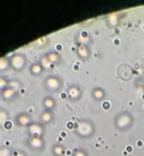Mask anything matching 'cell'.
<instances>
[{"instance_id":"obj_20","label":"cell","mask_w":144,"mask_h":156,"mask_svg":"<svg viewBox=\"0 0 144 156\" xmlns=\"http://www.w3.org/2000/svg\"><path fill=\"white\" fill-rule=\"evenodd\" d=\"M14 156H28L24 151H14Z\"/></svg>"},{"instance_id":"obj_1","label":"cell","mask_w":144,"mask_h":156,"mask_svg":"<svg viewBox=\"0 0 144 156\" xmlns=\"http://www.w3.org/2000/svg\"><path fill=\"white\" fill-rule=\"evenodd\" d=\"M75 135L82 140H89L96 133V126L93 121L90 119H79L73 125Z\"/></svg>"},{"instance_id":"obj_2","label":"cell","mask_w":144,"mask_h":156,"mask_svg":"<svg viewBox=\"0 0 144 156\" xmlns=\"http://www.w3.org/2000/svg\"><path fill=\"white\" fill-rule=\"evenodd\" d=\"M134 122H135V119L133 115L126 111L119 112L115 116L113 121L114 127L116 128V130L121 133L128 132L133 126Z\"/></svg>"},{"instance_id":"obj_14","label":"cell","mask_w":144,"mask_h":156,"mask_svg":"<svg viewBox=\"0 0 144 156\" xmlns=\"http://www.w3.org/2000/svg\"><path fill=\"white\" fill-rule=\"evenodd\" d=\"M29 73L34 76V77H38L40 76L44 71H45V68L42 66V64L40 62H36V63H32L29 66Z\"/></svg>"},{"instance_id":"obj_13","label":"cell","mask_w":144,"mask_h":156,"mask_svg":"<svg viewBox=\"0 0 144 156\" xmlns=\"http://www.w3.org/2000/svg\"><path fill=\"white\" fill-rule=\"evenodd\" d=\"M54 118H55V115H54L53 112L44 110V111L39 114L38 122H41L42 124H44V125L46 126V125H47V124H50V123L54 121Z\"/></svg>"},{"instance_id":"obj_3","label":"cell","mask_w":144,"mask_h":156,"mask_svg":"<svg viewBox=\"0 0 144 156\" xmlns=\"http://www.w3.org/2000/svg\"><path fill=\"white\" fill-rule=\"evenodd\" d=\"M43 87L49 93H58L64 87V80L58 75L49 74L43 80Z\"/></svg>"},{"instance_id":"obj_7","label":"cell","mask_w":144,"mask_h":156,"mask_svg":"<svg viewBox=\"0 0 144 156\" xmlns=\"http://www.w3.org/2000/svg\"><path fill=\"white\" fill-rule=\"evenodd\" d=\"M66 93H67L68 99L70 101L77 102L78 101H79L81 99L82 94H83V90H82V88L79 85L72 84V85H70V86H68L67 88Z\"/></svg>"},{"instance_id":"obj_12","label":"cell","mask_w":144,"mask_h":156,"mask_svg":"<svg viewBox=\"0 0 144 156\" xmlns=\"http://www.w3.org/2000/svg\"><path fill=\"white\" fill-rule=\"evenodd\" d=\"M42 105L44 110L53 112L57 108V100L52 95H47L42 100Z\"/></svg>"},{"instance_id":"obj_6","label":"cell","mask_w":144,"mask_h":156,"mask_svg":"<svg viewBox=\"0 0 144 156\" xmlns=\"http://www.w3.org/2000/svg\"><path fill=\"white\" fill-rule=\"evenodd\" d=\"M46 127L39 122H34L26 128L27 137H42L44 138Z\"/></svg>"},{"instance_id":"obj_4","label":"cell","mask_w":144,"mask_h":156,"mask_svg":"<svg viewBox=\"0 0 144 156\" xmlns=\"http://www.w3.org/2000/svg\"><path fill=\"white\" fill-rule=\"evenodd\" d=\"M9 68L16 72H22L27 65V58L24 53L16 52L8 58Z\"/></svg>"},{"instance_id":"obj_18","label":"cell","mask_w":144,"mask_h":156,"mask_svg":"<svg viewBox=\"0 0 144 156\" xmlns=\"http://www.w3.org/2000/svg\"><path fill=\"white\" fill-rule=\"evenodd\" d=\"M10 116H9V113H8V112L6 111V109H5V108H1V111H0V119H1V123L3 124V122H4V119H5V123H6V122L10 119L9 118ZM4 123V124H5Z\"/></svg>"},{"instance_id":"obj_8","label":"cell","mask_w":144,"mask_h":156,"mask_svg":"<svg viewBox=\"0 0 144 156\" xmlns=\"http://www.w3.org/2000/svg\"><path fill=\"white\" fill-rule=\"evenodd\" d=\"M15 122H16V124L17 126L27 128L29 125H31L34 122V120H33V117L30 113H28L26 112H19L16 115Z\"/></svg>"},{"instance_id":"obj_10","label":"cell","mask_w":144,"mask_h":156,"mask_svg":"<svg viewBox=\"0 0 144 156\" xmlns=\"http://www.w3.org/2000/svg\"><path fill=\"white\" fill-rule=\"evenodd\" d=\"M17 94H18V90L12 88V87H9V86L6 89L1 90V98H2V100L5 101H7V102L13 101L16 99V97L17 96Z\"/></svg>"},{"instance_id":"obj_11","label":"cell","mask_w":144,"mask_h":156,"mask_svg":"<svg viewBox=\"0 0 144 156\" xmlns=\"http://www.w3.org/2000/svg\"><path fill=\"white\" fill-rule=\"evenodd\" d=\"M91 97L96 102H102L107 97V91L102 87H94L91 90Z\"/></svg>"},{"instance_id":"obj_17","label":"cell","mask_w":144,"mask_h":156,"mask_svg":"<svg viewBox=\"0 0 144 156\" xmlns=\"http://www.w3.org/2000/svg\"><path fill=\"white\" fill-rule=\"evenodd\" d=\"M0 156H14V151L7 146H1L0 149Z\"/></svg>"},{"instance_id":"obj_19","label":"cell","mask_w":144,"mask_h":156,"mask_svg":"<svg viewBox=\"0 0 144 156\" xmlns=\"http://www.w3.org/2000/svg\"><path fill=\"white\" fill-rule=\"evenodd\" d=\"M71 156H90L89 153L82 148H77L72 152Z\"/></svg>"},{"instance_id":"obj_9","label":"cell","mask_w":144,"mask_h":156,"mask_svg":"<svg viewBox=\"0 0 144 156\" xmlns=\"http://www.w3.org/2000/svg\"><path fill=\"white\" fill-rule=\"evenodd\" d=\"M76 53H77V56L83 61L89 60L91 57V50L90 47L84 43H79L77 45Z\"/></svg>"},{"instance_id":"obj_15","label":"cell","mask_w":144,"mask_h":156,"mask_svg":"<svg viewBox=\"0 0 144 156\" xmlns=\"http://www.w3.org/2000/svg\"><path fill=\"white\" fill-rule=\"evenodd\" d=\"M66 146L62 144H55L51 147V153L54 156H64L66 154Z\"/></svg>"},{"instance_id":"obj_5","label":"cell","mask_w":144,"mask_h":156,"mask_svg":"<svg viewBox=\"0 0 144 156\" xmlns=\"http://www.w3.org/2000/svg\"><path fill=\"white\" fill-rule=\"evenodd\" d=\"M25 144L30 151L37 153H41L46 148V142L42 137H27L25 140Z\"/></svg>"},{"instance_id":"obj_16","label":"cell","mask_w":144,"mask_h":156,"mask_svg":"<svg viewBox=\"0 0 144 156\" xmlns=\"http://www.w3.org/2000/svg\"><path fill=\"white\" fill-rule=\"evenodd\" d=\"M45 57L47 58V59L52 64H58L59 61H60V58H61V56L60 54L58 52V51H50L48 53H47L45 55Z\"/></svg>"}]
</instances>
